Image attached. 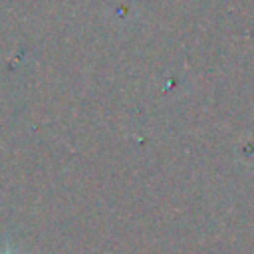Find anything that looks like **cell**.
I'll use <instances>...</instances> for the list:
<instances>
[{
  "instance_id": "obj_1",
  "label": "cell",
  "mask_w": 254,
  "mask_h": 254,
  "mask_svg": "<svg viewBox=\"0 0 254 254\" xmlns=\"http://www.w3.org/2000/svg\"><path fill=\"white\" fill-rule=\"evenodd\" d=\"M6 254H10V252H6Z\"/></svg>"
}]
</instances>
